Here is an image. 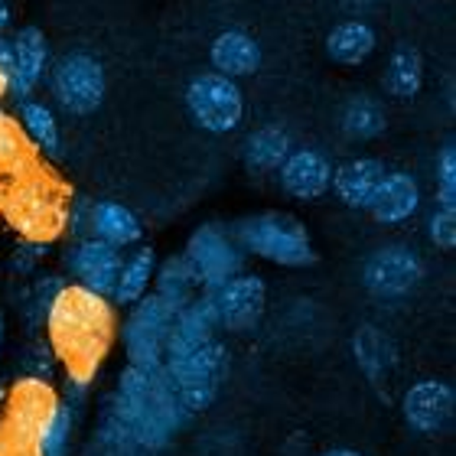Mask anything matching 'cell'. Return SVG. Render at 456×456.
<instances>
[{
    "mask_svg": "<svg viewBox=\"0 0 456 456\" xmlns=\"http://www.w3.org/2000/svg\"><path fill=\"white\" fill-rule=\"evenodd\" d=\"M46 346L66 369V404L78 408L118 336V314L108 297L66 284L46 314Z\"/></svg>",
    "mask_w": 456,
    "mask_h": 456,
    "instance_id": "cell-1",
    "label": "cell"
},
{
    "mask_svg": "<svg viewBox=\"0 0 456 456\" xmlns=\"http://www.w3.org/2000/svg\"><path fill=\"white\" fill-rule=\"evenodd\" d=\"M72 192L46 163L37 160L0 190V216L20 241L53 245L66 235Z\"/></svg>",
    "mask_w": 456,
    "mask_h": 456,
    "instance_id": "cell-2",
    "label": "cell"
},
{
    "mask_svg": "<svg viewBox=\"0 0 456 456\" xmlns=\"http://www.w3.org/2000/svg\"><path fill=\"white\" fill-rule=\"evenodd\" d=\"M238 248L245 255L271 261L277 267H310L316 265V248L306 225L287 212H257L232 225Z\"/></svg>",
    "mask_w": 456,
    "mask_h": 456,
    "instance_id": "cell-3",
    "label": "cell"
},
{
    "mask_svg": "<svg viewBox=\"0 0 456 456\" xmlns=\"http://www.w3.org/2000/svg\"><path fill=\"white\" fill-rule=\"evenodd\" d=\"M228 365H232V359H228L225 342L216 336V339H209L206 346H200L183 359L163 362V375L170 381L173 395L186 404V411L200 414V411H209L212 401L219 398Z\"/></svg>",
    "mask_w": 456,
    "mask_h": 456,
    "instance_id": "cell-4",
    "label": "cell"
},
{
    "mask_svg": "<svg viewBox=\"0 0 456 456\" xmlns=\"http://www.w3.org/2000/svg\"><path fill=\"white\" fill-rule=\"evenodd\" d=\"M59 404V391L53 381L29 379L20 375L7 391H4V404H0V444L7 450L29 453L39 428L46 424L53 408Z\"/></svg>",
    "mask_w": 456,
    "mask_h": 456,
    "instance_id": "cell-5",
    "label": "cell"
},
{
    "mask_svg": "<svg viewBox=\"0 0 456 456\" xmlns=\"http://www.w3.org/2000/svg\"><path fill=\"white\" fill-rule=\"evenodd\" d=\"M173 320H176V306L167 304L160 294H147L131 304V314L121 326V342L127 352V365L137 369H160L163 365V346L170 333Z\"/></svg>",
    "mask_w": 456,
    "mask_h": 456,
    "instance_id": "cell-6",
    "label": "cell"
},
{
    "mask_svg": "<svg viewBox=\"0 0 456 456\" xmlns=\"http://www.w3.org/2000/svg\"><path fill=\"white\" fill-rule=\"evenodd\" d=\"M49 88H53L56 105L66 114H76V118L95 114L108 92L105 66L86 49L66 53L49 72Z\"/></svg>",
    "mask_w": 456,
    "mask_h": 456,
    "instance_id": "cell-7",
    "label": "cell"
},
{
    "mask_svg": "<svg viewBox=\"0 0 456 456\" xmlns=\"http://www.w3.org/2000/svg\"><path fill=\"white\" fill-rule=\"evenodd\" d=\"M183 257H186L200 290H212V287L225 284L228 277L245 271V251L238 248L232 228L219 225V222H206L196 228L186 241Z\"/></svg>",
    "mask_w": 456,
    "mask_h": 456,
    "instance_id": "cell-8",
    "label": "cell"
},
{
    "mask_svg": "<svg viewBox=\"0 0 456 456\" xmlns=\"http://www.w3.org/2000/svg\"><path fill=\"white\" fill-rule=\"evenodd\" d=\"M186 108L202 131L228 134L245 118V95L235 78H225L219 72H202L186 88Z\"/></svg>",
    "mask_w": 456,
    "mask_h": 456,
    "instance_id": "cell-9",
    "label": "cell"
},
{
    "mask_svg": "<svg viewBox=\"0 0 456 456\" xmlns=\"http://www.w3.org/2000/svg\"><path fill=\"white\" fill-rule=\"evenodd\" d=\"M209 304L216 310V323L225 333H255L267 310V284L261 274H241L228 277L225 284L206 290Z\"/></svg>",
    "mask_w": 456,
    "mask_h": 456,
    "instance_id": "cell-10",
    "label": "cell"
},
{
    "mask_svg": "<svg viewBox=\"0 0 456 456\" xmlns=\"http://www.w3.org/2000/svg\"><path fill=\"white\" fill-rule=\"evenodd\" d=\"M424 281V261L408 245H381L362 265V284L379 300H401Z\"/></svg>",
    "mask_w": 456,
    "mask_h": 456,
    "instance_id": "cell-11",
    "label": "cell"
},
{
    "mask_svg": "<svg viewBox=\"0 0 456 456\" xmlns=\"http://www.w3.org/2000/svg\"><path fill=\"white\" fill-rule=\"evenodd\" d=\"M453 411L456 391L450 381L440 379H424L418 385H411L404 391V401H401V414L408 420V428L414 434H424V437L444 434L453 424Z\"/></svg>",
    "mask_w": 456,
    "mask_h": 456,
    "instance_id": "cell-12",
    "label": "cell"
},
{
    "mask_svg": "<svg viewBox=\"0 0 456 456\" xmlns=\"http://www.w3.org/2000/svg\"><path fill=\"white\" fill-rule=\"evenodd\" d=\"M121 261H124L121 251L105 245V241L95 235L76 238V245L69 248V255H66V265H69V271H72V277H76V284L86 287V290H95V294L108 297V300H111Z\"/></svg>",
    "mask_w": 456,
    "mask_h": 456,
    "instance_id": "cell-13",
    "label": "cell"
},
{
    "mask_svg": "<svg viewBox=\"0 0 456 456\" xmlns=\"http://www.w3.org/2000/svg\"><path fill=\"white\" fill-rule=\"evenodd\" d=\"M49 69V39L39 27H20L17 37L10 39V69H7V92L17 98H29L39 88Z\"/></svg>",
    "mask_w": 456,
    "mask_h": 456,
    "instance_id": "cell-14",
    "label": "cell"
},
{
    "mask_svg": "<svg viewBox=\"0 0 456 456\" xmlns=\"http://www.w3.org/2000/svg\"><path fill=\"white\" fill-rule=\"evenodd\" d=\"M281 186L290 200L300 202H314L320 196L330 192V183H333V163L323 151L316 147H294L287 153V160L281 163Z\"/></svg>",
    "mask_w": 456,
    "mask_h": 456,
    "instance_id": "cell-15",
    "label": "cell"
},
{
    "mask_svg": "<svg viewBox=\"0 0 456 456\" xmlns=\"http://www.w3.org/2000/svg\"><path fill=\"white\" fill-rule=\"evenodd\" d=\"M216 333H219L216 310L209 304V294L202 290V294L192 297L190 304L176 310V320H173L170 333H167V346H163V362L190 355L209 339H216Z\"/></svg>",
    "mask_w": 456,
    "mask_h": 456,
    "instance_id": "cell-16",
    "label": "cell"
},
{
    "mask_svg": "<svg viewBox=\"0 0 456 456\" xmlns=\"http://www.w3.org/2000/svg\"><path fill=\"white\" fill-rule=\"evenodd\" d=\"M365 209L379 225H401L420 209V183L404 170H385Z\"/></svg>",
    "mask_w": 456,
    "mask_h": 456,
    "instance_id": "cell-17",
    "label": "cell"
},
{
    "mask_svg": "<svg viewBox=\"0 0 456 456\" xmlns=\"http://www.w3.org/2000/svg\"><path fill=\"white\" fill-rule=\"evenodd\" d=\"M209 62L212 72H219L225 78L255 76L257 69H261V46H257L255 37H248L241 29H225V33L212 39Z\"/></svg>",
    "mask_w": 456,
    "mask_h": 456,
    "instance_id": "cell-18",
    "label": "cell"
},
{
    "mask_svg": "<svg viewBox=\"0 0 456 456\" xmlns=\"http://www.w3.org/2000/svg\"><path fill=\"white\" fill-rule=\"evenodd\" d=\"M88 235L102 238L105 245L121 251V248L141 245L143 225L124 202L98 200V202H92V212H88Z\"/></svg>",
    "mask_w": 456,
    "mask_h": 456,
    "instance_id": "cell-19",
    "label": "cell"
},
{
    "mask_svg": "<svg viewBox=\"0 0 456 456\" xmlns=\"http://www.w3.org/2000/svg\"><path fill=\"white\" fill-rule=\"evenodd\" d=\"M381 176H385V163L375 160V157H355V160H346L342 167H336L330 190L336 192V200L342 206L365 209Z\"/></svg>",
    "mask_w": 456,
    "mask_h": 456,
    "instance_id": "cell-20",
    "label": "cell"
},
{
    "mask_svg": "<svg viewBox=\"0 0 456 456\" xmlns=\"http://www.w3.org/2000/svg\"><path fill=\"white\" fill-rule=\"evenodd\" d=\"M352 355L359 362L362 375L371 381V385H379L381 379H388L395 365H398V346L391 339L385 330L379 326H359L355 336H352Z\"/></svg>",
    "mask_w": 456,
    "mask_h": 456,
    "instance_id": "cell-21",
    "label": "cell"
},
{
    "mask_svg": "<svg viewBox=\"0 0 456 456\" xmlns=\"http://www.w3.org/2000/svg\"><path fill=\"white\" fill-rule=\"evenodd\" d=\"M290 151H294V137H290V131H287L284 124H261L257 131L248 134L241 157H245L248 170L277 173Z\"/></svg>",
    "mask_w": 456,
    "mask_h": 456,
    "instance_id": "cell-22",
    "label": "cell"
},
{
    "mask_svg": "<svg viewBox=\"0 0 456 456\" xmlns=\"http://www.w3.org/2000/svg\"><path fill=\"white\" fill-rule=\"evenodd\" d=\"M20 127L27 134V141L33 143L37 153H46V157H56L62 151V134H59L56 111L39 102V98H20Z\"/></svg>",
    "mask_w": 456,
    "mask_h": 456,
    "instance_id": "cell-23",
    "label": "cell"
},
{
    "mask_svg": "<svg viewBox=\"0 0 456 456\" xmlns=\"http://www.w3.org/2000/svg\"><path fill=\"white\" fill-rule=\"evenodd\" d=\"M153 271H157V251L141 245L131 257L121 261V271H118V281H114V290H111V304H121V306L137 304L151 290Z\"/></svg>",
    "mask_w": 456,
    "mask_h": 456,
    "instance_id": "cell-24",
    "label": "cell"
},
{
    "mask_svg": "<svg viewBox=\"0 0 456 456\" xmlns=\"http://www.w3.org/2000/svg\"><path fill=\"white\" fill-rule=\"evenodd\" d=\"M375 43H379V37L365 20H346L326 37V53L339 66H362L375 53Z\"/></svg>",
    "mask_w": 456,
    "mask_h": 456,
    "instance_id": "cell-25",
    "label": "cell"
},
{
    "mask_svg": "<svg viewBox=\"0 0 456 456\" xmlns=\"http://www.w3.org/2000/svg\"><path fill=\"white\" fill-rule=\"evenodd\" d=\"M37 160H39V153L33 151V143L27 141L20 121L10 111L0 108V190H4L17 173H23L29 163H37Z\"/></svg>",
    "mask_w": 456,
    "mask_h": 456,
    "instance_id": "cell-26",
    "label": "cell"
},
{
    "mask_svg": "<svg viewBox=\"0 0 456 456\" xmlns=\"http://www.w3.org/2000/svg\"><path fill=\"white\" fill-rule=\"evenodd\" d=\"M98 444L111 453H124V450H137L134 444V414L131 408L124 404V398L114 391L108 395L105 404H102V414H98Z\"/></svg>",
    "mask_w": 456,
    "mask_h": 456,
    "instance_id": "cell-27",
    "label": "cell"
},
{
    "mask_svg": "<svg viewBox=\"0 0 456 456\" xmlns=\"http://www.w3.org/2000/svg\"><path fill=\"white\" fill-rule=\"evenodd\" d=\"M153 294H160L167 304H173L176 310L186 306L192 297L200 294V284L192 277L190 265L183 255H170L167 261H157V271H153Z\"/></svg>",
    "mask_w": 456,
    "mask_h": 456,
    "instance_id": "cell-28",
    "label": "cell"
},
{
    "mask_svg": "<svg viewBox=\"0 0 456 456\" xmlns=\"http://www.w3.org/2000/svg\"><path fill=\"white\" fill-rule=\"evenodd\" d=\"M385 127H388V114H385L379 98L355 95L349 98V105L342 108V134L349 141H375V137L385 134Z\"/></svg>",
    "mask_w": 456,
    "mask_h": 456,
    "instance_id": "cell-29",
    "label": "cell"
},
{
    "mask_svg": "<svg viewBox=\"0 0 456 456\" xmlns=\"http://www.w3.org/2000/svg\"><path fill=\"white\" fill-rule=\"evenodd\" d=\"M72 430H76V408L59 398L46 424L39 428L37 440H33V456H69L72 450Z\"/></svg>",
    "mask_w": 456,
    "mask_h": 456,
    "instance_id": "cell-30",
    "label": "cell"
},
{
    "mask_svg": "<svg viewBox=\"0 0 456 456\" xmlns=\"http://www.w3.org/2000/svg\"><path fill=\"white\" fill-rule=\"evenodd\" d=\"M385 88L395 98H414L424 88V59L418 49L398 46L385 69Z\"/></svg>",
    "mask_w": 456,
    "mask_h": 456,
    "instance_id": "cell-31",
    "label": "cell"
},
{
    "mask_svg": "<svg viewBox=\"0 0 456 456\" xmlns=\"http://www.w3.org/2000/svg\"><path fill=\"white\" fill-rule=\"evenodd\" d=\"M62 287H66V281L56 274L39 277L37 284L29 287L27 297H23V316H27L29 330H37V326L46 323L49 306H53V300H56V294L62 290Z\"/></svg>",
    "mask_w": 456,
    "mask_h": 456,
    "instance_id": "cell-32",
    "label": "cell"
},
{
    "mask_svg": "<svg viewBox=\"0 0 456 456\" xmlns=\"http://www.w3.org/2000/svg\"><path fill=\"white\" fill-rule=\"evenodd\" d=\"M437 206L456 212V143L447 141L437 160Z\"/></svg>",
    "mask_w": 456,
    "mask_h": 456,
    "instance_id": "cell-33",
    "label": "cell"
},
{
    "mask_svg": "<svg viewBox=\"0 0 456 456\" xmlns=\"http://www.w3.org/2000/svg\"><path fill=\"white\" fill-rule=\"evenodd\" d=\"M20 365H23V375L43 379V381H53V375H56V369H59L56 355H53V349H49L46 342H33V346L23 352Z\"/></svg>",
    "mask_w": 456,
    "mask_h": 456,
    "instance_id": "cell-34",
    "label": "cell"
},
{
    "mask_svg": "<svg viewBox=\"0 0 456 456\" xmlns=\"http://www.w3.org/2000/svg\"><path fill=\"white\" fill-rule=\"evenodd\" d=\"M428 235L437 248L450 251L456 245V212L444 209V206H434L428 216Z\"/></svg>",
    "mask_w": 456,
    "mask_h": 456,
    "instance_id": "cell-35",
    "label": "cell"
},
{
    "mask_svg": "<svg viewBox=\"0 0 456 456\" xmlns=\"http://www.w3.org/2000/svg\"><path fill=\"white\" fill-rule=\"evenodd\" d=\"M46 248L49 245H37V241H20V248L13 251V257H10V271L13 274H33L39 267V261L46 257Z\"/></svg>",
    "mask_w": 456,
    "mask_h": 456,
    "instance_id": "cell-36",
    "label": "cell"
},
{
    "mask_svg": "<svg viewBox=\"0 0 456 456\" xmlns=\"http://www.w3.org/2000/svg\"><path fill=\"white\" fill-rule=\"evenodd\" d=\"M316 456H365V453H359V450H352V447H330Z\"/></svg>",
    "mask_w": 456,
    "mask_h": 456,
    "instance_id": "cell-37",
    "label": "cell"
},
{
    "mask_svg": "<svg viewBox=\"0 0 456 456\" xmlns=\"http://www.w3.org/2000/svg\"><path fill=\"white\" fill-rule=\"evenodd\" d=\"M7 27H10V7L0 0V37H4V29H7Z\"/></svg>",
    "mask_w": 456,
    "mask_h": 456,
    "instance_id": "cell-38",
    "label": "cell"
},
{
    "mask_svg": "<svg viewBox=\"0 0 456 456\" xmlns=\"http://www.w3.org/2000/svg\"><path fill=\"white\" fill-rule=\"evenodd\" d=\"M4 342H7V316L0 310V352H4Z\"/></svg>",
    "mask_w": 456,
    "mask_h": 456,
    "instance_id": "cell-39",
    "label": "cell"
},
{
    "mask_svg": "<svg viewBox=\"0 0 456 456\" xmlns=\"http://www.w3.org/2000/svg\"><path fill=\"white\" fill-rule=\"evenodd\" d=\"M4 456H33V453H20V450H7V447H4Z\"/></svg>",
    "mask_w": 456,
    "mask_h": 456,
    "instance_id": "cell-40",
    "label": "cell"
},
{
    "mask_svg": "<svg viewBox=\"0 0 456 456\" xmlns=\"http://www.w3.org/2000/svg\"><path fill=\"white\" fill-rule=\"evenodd\" d=\"M7 95V82H4V76H0V98Z\"/></svg>",
    "mask_w": 456,
    "mask_h": 456,
    "instance_id": "cell-41",
    "label": "cell"
},
{
    "mask_svg": "<svg viewBox=\"0 0 456 456\" xmlns=\"http://www.w3.org/2000/svg\"><path fill=\"white\" fill-rule=\"evenodd\" d=\"M4 391H7V388H4V385H0V404H4Z\"/></svg>",
    "mask_w": 456,
    "mask_h": 456,
    "instance_id": "cell-42",
    "label": "cell"
},
{
    "mask_svg": "<svg viewBox=\"0 0 456 456\" xmlns=\"http://www.w3.org/2000/svg\"><path fill=\"white\" fill-rule=\"evenodd\" d=\"M0 456H4V444H0Z\"/></svg>",
    "mask_w": 456,
    "mask_h": 456,
    "instance_id": "cell-43",
    "label": "cell"
}]
</instances>
